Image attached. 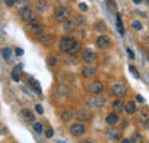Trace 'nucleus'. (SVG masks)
Listing matches in <instances>:
<instances>
[{
  "instance_id": "8",
  "label": "nucleus",
  "mask_w": 149,
  "mask_h": 143,
  "mask_svg": "<svg viewBox=\"0 0 149 143\" xmlns=\"http://www.w3.org/2000/svg\"><path fill=\"white\" fill-rule=\"evenodd\" d=\"M96 46L100 49H106L110 46V39L107 36H100L96 39Z\"/></svg>"
},
{
  "instance_id": "34",
  "label": "nucleus",
  "mask_w": 149,
  "mask_h": 143,
  "mask_svg": "<svg viewBox=\"0 0 149 143\" xmlns=\"http://www.w3.org/2000/svg\"><path fill=\"white\" fill-rule=\"evenodd\" d=\"M129 69H130L131 73H132V74H133V76H134L135 78H139V77H140L139 72H138V70H136V68H135L134 65H130V68H129Z\"/></svg>"
},
{
  "instance_id": "24",
  "label": "nucleus",
  "mask_w": 149,
  "mask_h": 143,
  "mask_svg": "<svg viewBox=\"0 0 149 143\" xmlns=\"http://www.w3.org/2000/svg\"><path fill=\"white\" fill-rule=\"evenodd\" d=\"M74 21H67V22H65V25L63 26L64 32L70 33L71 31H74Z\"/></svg>"
},
{
  "instance_id": "48",
  "label": "nucleus",
  "mask_w": 149,
  "mask_h": 143,
  "mask_svg": "<svg viewBox=\"0 0 149 143\" xmlns=\"http://www.w3.org/2000/svg\"><path fill=\"white\" fill-rule=\"evenodd\" d=\"M148 2H149V0H148Z\"/></svg>"
},
{
  "instance_id": "17",
  "label": "nucleus",
  "mask_w": 149,
  "mask_h": 143,
  "mask_svg": "<svg viewBox=\"0 0 149 143\" xmlns=\"http://www.w3.org/2000/svg\"><path fill=\"white\" fill-rule=\"evenodd\" d=\"M112 110L115 111V113H119L124 110V103L120 100H116L112 103Z\"/></svg>"
},
{
  "instance_id": "7",
  "label": "nucleus",
  "mask_w": 149,
  "mask_h": 143,
  "mask_svg": "<svg viewBox=\"0 0 149 143\" xmlns=\"http://www.w3.org/2000/svg\"><path fill=\"white\" fill-rule=\"evenodd\" d=\"M87 90L92 94H99L103 90V85L101 81H93L87 86Z\"/></svg>"
},
{
  "instance_id": "14",
  "label": "nucleus",
  "mask_w": 149,
  "mask_h": 143,
  "mask_svg": "<svg viewBox=\"0 0 149 143\" xmlns=\"http://www.w3.org/2000/svg\"><path fill=\"white\" fill-rule=\"evenodd\" d=\"M55 38L53 35H42L40 37V44L44 46H51L54 42Z\"/></svg>"
},
{
  "instance_id": "26",
  "label": "nucleus",
  "mask_w": 149,
  "mask_h": 143,
  "mask_svg": "<svg viewBox=\"0 0 149 143\" xmlns=\"http://www.w3.org/2000/svg\"><path fill=\"white\" fill-rule=\"evenodd\" d=\"M104 2H106L107 7H108V9L110 12H115L117 9V3H116L115 0H104Z\"/></svg>"
},
{
  "instance_id": "43",
  "label": "nucleus",
  "mask_w": 149,
  "mask_h": 143,
  "mask_svg": "<svg viewBox=\"0 0 149 143\" xmlns=\"http://www.w3.org/2000/svg\"><path fill=\"white\" fill-rule=\"evenodd\" d=\"M57 1H58L60 3H62V5H64V3H68L70 0H57Z\"/></svg>"
},
{
  "instance_id": "40",
  "label": "nucleus",
  "mask_w": 149,
  "mask_h": 143,
  "mask_svg": "<svg viewBox=\"0 0 149 143\" xmlns=\"http://www.w3.org/2000/svg\"><path fill=\"white\" fill-rule=\"evenodd\" d=\"M15 53H16V55H17V56H22V55H23V53H24V51H23L22 48H19V47H17V48L15 49Z\"/></svg>"
},
{
  "instance_id": "35",
  "label": "nucleus",
  "mask_w": 149,
  "mask_h": 143,
  "mask_svg": "<svg viewBox=\"0 0 149 143\" xmlns=\"http://www.w3.org/2000/svg\"><path fill=\"white\" fill-rule=\"evenodd\" d=\"M33 129L37 132L38 134H40V133L42 132V125H41L40 123H35V125H33Z\"/></svg>"
},
{
  "instance_id": "10",
  "label": "nucleus",
  "mask_w": 149,
  "mask_h": 143,
  "mask_svg": "<svg viewBox=\"0 0 149 143\" xmlns=\"http://www.w3.org/2000/svg\"><path fill=\"white\" fill-rule=\"evenodd\" d=\"M120 136H122V133H120V131L117 129V128H110V129L107 131V137H108L109 140H111V141H117V140H119Z\"/></svg>"
},
{
  "instance_id": "33",
  "label": "nucleus",
  "mask_w": 149,
  "mask_h": 143,
  "mask_svg": "<svg viewBox=\"0 0 149 143\" xmlns=\"http://www.w3.org/2000/svg\"><path fill=\"white\" fill-rule=\"evenodd\" d=\"M132 28L134 30H141L142 29V25H141V23L139 21H133L132 22Z\"/></svg>"
},
{
  "instance_id": "42",
  "label": "nucleus",
  "mask_w": 149,
  "mask_h": 143,
  "mask_svg": "<svg viewBox=\"0 0 149 143\" xmlns=\"http://www.w3.org/2000/svg\"><path fill=\"white\" fill-rule=\"evenodd\" d=\"M136 100H138L139 102H141V103H143V102H145V100H143V97H142L141 95H136Z\"/></svg>"
},
{
  "instance_id": "45",
  "label": "nucleus",
  "mask_w": 149,
  "mask_h": 143,
  "mask_svg": "<svg viewBox=\"0 0 149 143\" xmlns=\"http://www.w3.org/2000/svg\"><path fill=\"white\" fill-rule=\"evenodd\" d=\"M122 143H131V141L129 140V139H124V140L122 141Z\"/></svg>"
},
{
  "instance_id": "4",
  "label": "nucleus",
  "mask_w": 149,
  "mask_h": 143,
  "mask_svg": "<svg viewBox=\"0 0 149 143\" xmlns=\"http://www.w3.org/2000/svg\"><path fill=\"white\" fill-rule=\"evenodd\" d=\"M106 103V99L104 97H90L86 102V104L90 108H93V109H96V108H101L104 106Z\"/></svg>"
},
{
  "instance_id": "12",
  "label": "nucleus",
  "mask_w": 149,
  "mask_h": 143,
  "mask_svg": "<svg viewBox=\"0 0 149 143\" xmlns=\"http://www.w3.org/2000/svg\"><path fill=\"white\" fill-rule=\"evenodd\" d=\"M30 31L33 36L41 37L44 35V26L40 24H37V23H31L30 24Z\"/></svg>"
},
{
  "instance_id": "23",
  "label": "nucleus",
  "mask_w": 149,
  "mask_h": 143,
  "mask_svg": "<svg viewBox=\"0 0 149 143\" xmlns=\"http://www.w3.org/2000/svg\"><path fill=\"white\" fill-rule=\"evenodd\" d=\"M94 29L97 31V32H104L106 31V23L103 22V21H99V22H96L95 24H94Z\"/></svg>"
},
{
  "instance_id": "16",
  "label": "nucleus",
  "mask_w": 149,
  "mask_h": 143,
  "mask_svg": "<svg viewBox=\"0 0 149 143\" xmlns=\"http://www.w3.org/2000/svg\"><path fill=\"white\" fill-rule=\"evenodd\" d=\"M29 85H30L31 90H35L37 94H41V86H40V84H39L38 80L33 79V78H30L29 79Z\"/></svg>"
},
{
  "instance_id": "32",
  "label": "nucleus",
  "mask_w": 149,
  "mask_h": 143,
  "mask_svg": "<svg viewBox=\"0 0 149 143\" xmlns=\"http://www.w3.org/2000/svg\"><path fill=\"white\" fill-rule=\"evenodd\" d=\"M47 63H48L51 67H55L56 64H57V58H56V57H53V56H51V57L47 58Z\"/></svg>"
},
{
  "instance_id": "41",
  "label": "nucleus",
  "mask_w": 149,
  "mask_h": 143,
  "mask_svg": "<svg viewBox=\"0 0 149 143\" xmlns=\"http://www.w3.org/2000/svg\"><path fill=\"white\" fill-rule=\"evenodd\" d=\"M126 52L129 53V56H130V58H132V60H133V58H134V54H133V52L131 51L130 48H126Z\"/></svg>"
},
{
  "instance_id": "13",
  "label": "nucleus",
  "mask_w": 149,
  "mask_h": 143,
  "mask_svg": "<svg viewBox=\"0 0 149 143\" xmlns=\"http://www.w3.org/2000/svg\"><path fill=\"white\" fill-rule=\"evenodd\" d=\"M19 116H21L22 119L25 120L26 123H32V121L35 120V116H33V113H32L30 110H28V109H23V110L19 112Z\"/></svg>"
},
{
  "instance_id": "9",
  "label": "nucleus",
  "mask_w": 149,
  "mask_h": 143,
  "mask_svg": "<svg viewBox=\"0 0 149 143\" xmlns=\"http://www.w3.org/2000/svg\"><path fill=\"white\" fill-rule=\"evenodd\" d=\"M70 133L74 136H80L85 133V126L83 124H74L70 127Z\"/></svg>"
},
{
  "instance_id": "47",
  "label": "nucleus",
  "mask_w": 149,
  "mask_h": 143,
  "mask_svg": "<svg viewBox=\"0 0 149 143\" xmlns=\"http://www.w3.org/2000/svg\"><path fill=\"white\" fill-rule=\"evenodd\" d=\"M81 143H92V142H90V141H83Z\"/></svg>"
},
{
  "instance_id": "44",
  "label": "nucleus",
  "mask_w": 149,
  "mask_h": 143,
  "mask_svg": "<svg viewBox=\"0 0 149 143\" xmlns=\"http://www.w3.org/2000/svg\"><path fill=\"white\" fill-rule=\"evenodd\" d=\"M145 126H146V128H147V129H149V118L147 119V121L145 123Z\"/></svg>"
},
{
  "instance_id": "31",
  "label": "nucleus",
  "mask_w": 149,
  "mask_h": 143,
  "mask_svg": "<svg viewBox=\"0 0 149 143\" xmlns=\"http://www.w3.org/2000/svg\"><path fill=\"white\" fill-rule=\"evenodd\" d=\"M86 22V19L83 16H77V18L74 19V25H84Z\"/></svg>"
},
{
  "instance_id": "36",
  "label": "nucleus",
  "mask_w": 149,
  "mask_h": 143,
  "mask_svg": "<svg viewBox=\"0 0 149 143\" xmlns=\"http://www.w3.org/2000/svg\"><path fill=\"white\" fill-rule=\"evenodd\" d=\"M78 7H79V9H80L81 12H87V10H88V6H87L85 2H80V3L78 5Z\"/></svg>"
},
{
  "instance_id": "21",
  "label": "nucleus",
  "mask_w": 149,
  "mask_h": 143,
  "mask_svg": "<svg viewBox=\"0 0 149 143\" xmlns=\"http://www.w3.org/2000/svg\"><path fill=\"white\" fill-rule=\"evenodd\" d=\"M118 116H117V113H109L107 117H106V121H107V124H109V125H115V124H117V121H118Z\"/></svg>"
},
{
  "instance_id": "6",
  "label": "nucleus",
  "mask_w": 149,
  "mask_h": 143,
  "mask_svg": "<svg viewBox=\"0 0 149 143\" xmlns=\"http://www.w3.org/2000/svg\"><path fill=\"white\" fill-rule=\"evenodd\" d=\"M91 117H92V113L88 109H80L76 112V118L78 120H81V121L88 120V119H91Z\"/></svg>"
},
{
  "instance_id": "1",
  "label": "nucleus",
  "mask_w": 149,
  "mask_h": 143,
  "mask_svg": "<svg viewBox=\"0 0 149 143\" xmlns=\"http://www.w3.org/2000/svg\"><path fill=\"white\" fill-rule=\"evenodd\" d=\"M19 12L21 18L26 21V22H30V23H35L37 21L36 15L33 14V12L30 9L29 5H21L19 7Z\"/></svg>"
},
{
  "instance_id": "19",
  "label": "nucleus",
  "mask_w": 149,
  "mask_h": 143,
  "mask_svg": "<svg viewBox=\"0 0 149 143\" xmlns=\"http://www.w3.org/2000/svg\"><path fill=\"white\" fill-rule=\"evenodd\" d=\"M36 9L40 13L46 12L48 9V3L46 1H44V0H39V1L36 2Z\"/></svg>"
},
{
  "instance_id": "25",
  "label": "nucleus",
  "mask_w": 149,
  "mask_h": 143,
  "mask_svg": "<svg viewBox=\"0 0 149 143\" xmlns=\"http://www.w3.org/2000/svg\"><path fill=\"white\" fill-rule=\"evenodd\" d=\"M69 93H70L69 87H67L65 85H60L57 87V94H60L62 96H67V95H69Z\"/></svg>"
},
{
  "instance_id": "3",
  "label": "nucleus",
  "mask_w": 149,
  "mask_h": 143,
  "mask_svg": "<svg viewBox=\"0 0 149 143\" xmlns=\"http://www.w3.org/2000/svg\"><path fill=\"white\" fill-rule=\"evenodd\" d=\"M71 15V10L67 7H60L57 8L55 12V19L58 23H65L67 21H69Z\"/></svg>"
},
{
  "instance_id": "38",
  "label": "nucleus",
  "mask_w": 149,
  "mask_h": 143,
  "mask_svg": "<svg viewBox=\"0 0 149 143\" xmlns=\"http://www.w3.org/2000/svg\"><path fill=\"white\" fill-rule=\"evenodd\" d=\"M5 1V3L7 5V6H9V7H13L16 2H17V0H3Z\"/></svg>"
},
{
  "instance_id": "27",
  "label": "nucleus",
  "mask_w": 149,
  "mask_h": 143,
  "mask_svg": "<svg viewBox=\"0 0 149 143\" xmlns=\"http://www.w3.org/2000/svg\"><path fill=\"white\" fill-rule=\"evenodd\" d=\"M131 143H142V135L140 133H134L132 135Z\"/></svg>"
},
{
  "instance_id": "5",
  "label": "nucleus",
  "mask_w": 149,
  "mask_h": 143,
  "mask_svg": "<svg viewBox=\"0 0 149 143\" xmlns=\"http://www.w3.org/2000/svg\"><path fill=\"white\" fill-rule=\"evenodd\" d=\"M111 92L115 96H117V97H123V96H125V94H126V88H125V86L122 85V84H115V85H112Z\"/></svg>"
},
{
  "instance_id": "30",
  "label": "nucleus",
  "mask_w": 149,
  "mask_h": 143,
  "mask_svg": "<svg viewBox=\"0 0 149 143\" xmlns=\"http://www.w3.org/2000/svg\"><path fill=\"white\" fill-rule=\"evenodd\" d=\"M1 53H2V56H3L5 58H9V57H10V55H12V51H10V48L6 47V48H2Z\"/></svg>"
},
{
  "instance_id": "22",
  "label": "nucleus",
  "mask_w": 149,
  "mask_h": 143,
  "mask_svg": "<svg viewBox=\"0 0 149 143\" xmlns=\"http://www.w3.org/2000/svg\"><path fill=\"white\" fill-rule=\"evenodd\" d=\"M116 26H117V30L120 35H124V25H123V22H122V17L119 14L116 15Z\"/></svg>"
},
{
  "instance_id": "28",
  "label": "nucleus",
  "mask_w": 149,
  "mask_h": 143,
  "mask_svg": "<svg viewBox=\"0 0 149 143\" xmlns=\"http://www.w3.org/2000/svg\"><path fill=\"white\" fill-rule=\"evenodd\" d=\"M22 65L19 64L17 68H15L14 70H13V72H12V78H13V80H15L16 83H19V69L21 68Z\"/></svg>"
},
{
  "instance_id": "29",
  "label": "nucleus",
  "mask_w": 149,
  "mask_h": 143,
  "mask_svg": "<svg viewBox=\"0 0 149 143\" xmlns=\"http://www.w3.org/2000/svg\"><path fill=\"white\" fill-rule=\"evenodd\" d=\"M79 51H80V44L77 41V42H76V45H74V47H72V48H71V49H70L67 54H69V55H76Z\"/></svg>"
},
{
  "instance_id": "18",
  "label": "nucleus",
  "mask_w": 149,
  "mask_h": 143,
  "mask_svg": "<svg viewBox=\"0 0 149 143\" xmlns=\"http://www.w3.org/2000/svg\"><path fill=\"white\" fill-rule=\"evenodd\" d=\"M72 118H74V113H72L71 110H64V111L61 113V119H62L64 123L70 121Z\"/></svg>"
},
{
  "instance_id": "39",
  "label": "nucleus",
  "mask_w": 149,
  "mask_h": 143,
  "mask_svg": "<svg viewBox=\"0 0 149 143\" xmlns=\"http://www.w3.org/2000/svg\"><path fill=\"white\" fill-rule=\"evenodd\" d=\"M36 111H37L39 115H42V113H44V109H42V107H41L40 104H37V106H36Z\"/></svg>"
},
{
  "instance_id": "20",
  "label": "nucleus",
  "mask_w": 149,
  "mask_h": 143,
  "mask_svg": "<svg viewBox=\"0 0 149 143\" xmlns=\"http://www.w3.org/2000/svg\"><path fill=\"white\" fill-rule=\"evenodd\" d=\"M124 110L126 111V113H129V115H133V113L135 112V110H136L135 103H134L133 101H129V102L124 106Z\"/></svg>"
},
{
  "instance_id": "46",
  "label": "nucleus",
  "mask_w": 149,
  "mask_h": 143,
  "mask_svg": "<svg viewBox=\"0 0 149 143\" xmlns=\"http://www.w3.org/2000/svg\"><path fill=\"white\" fill-rule=\"evenodd\" d=\"M141 1H142V0H133V2H134V3H136V5L141 3Z\"/></svg>"
},
{
  "instance_id": "11",
  "label": "nucleus",
  "mask_w": 149,
  "mask_h": 143,
  "mask_svg": "<svg viewBox=\"0 0 149 143\" xmlns=\"http://www.w3.org/2000/svg\"><path fill=\"white\" fill-rule=\"evenodd\" d=\"M83 60L86 63H93L96 60V54L92 49H85V52L83 53Z\"/></svg>"
},
{
  "instance_id": "15",
  "label": "nucleus",
  "mask_w": 149,
  "mask_h": 143,
  "mask_svg": "<svg viewBox=\"0 0 149 143\" xmlns=\"http://www.w3.org/2000/svg\"><path fill=\"white\" fill-rule=\"evenodd\" d=\"M97 72V69L95 67H86L83 69V76L85 78H91V77H94Z\"/></svg>"
},
{
  "instance_id": "2",
  "label": "nucleus",
  "mask_w": 149,
  "mask_h": 143,
  "mask_svg": "<svg viewBox=\"0 0 149 143\" xmlns=\"http://www.w3.org/2000/svg\"><path fill=\"white\" fill-rule=\"evenodd\" d=\"M76 39L72 38V37L68 36V37H64V38H62L61 40H60V44H58V48H60V51H62V52H64V53H68L72 47H74V45H76Z\"/></svg>"
},
{
  "instance_id": "37",
  "label": "nucleus",
  "mask_w": 149,
  "mask_h": 143,
  "mask_svg": "<svg viewBox=\"0 0 149 143\" xmlns=\"http://www.w3.org/2000/svg\"><path fill=\"white\" fill-rule=\"evenodd\" d=\"M53 134H54V132H53V129H52L51 127H48V128L46 129V132H45V135H46L47 139H51V137L53 136Z\"/></svg>"
}]
</instances>
